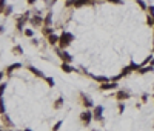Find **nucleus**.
<instances>
[{
	"mask_svg": "<svg viewBox=\"0 0 154 131\" xmlns=\"http://www.w3.org/2000/svg\"><path fill=\"white\" fill-rule=\"evenodd\" d=\"M11 13H13V6H11V5H8V6L5 8L3 15H5V17H10V15H11Z\"/></svg>",
	"mask_w": 154,
	"mask_h": 131,
	"instance_id": "nucleus-28",
	"label": "nucleus"
},
{
	"mask_svg": "<svg viewBox=\"0 0 154 131\" xmlns=\"http://www.w3.org/2000/svg\"><path fill=\"white\" fill-rule=\"evenodd\" d=\"M63 102H65V99H63L62 96H59V97L56 99V102H54L52 108H54V110H60V108L63 107Z\"/></svg>",
	"mask_w": 154,
	"mask_h": 131,
	"instance_id": "nucleus-17",
	"label": "nucleus"
},
{
	"mask_svg": "<svg viewBox=\"0 0 154 131\" xmlns=\"http://www.w3.org/2000/svg\"><path fill=\"white\" fill-rule=\"evenodd\" d=\"M22 131H32L31 128H25V130H22Z\"/></svg>",
	"mask_w": 154,
	"mask_h": 131,
	"instance_id": "nucleus-39",
	"label": "nucleus"
},
{
	"mask_svg": "<svg viewBox=\"0 0 154 131\" xmlns=\"http://www.w3.org/2000/svg\"><path fill=\"white\" fill-rule=\"evenodd\" d=\"M148 13H150V14H154V6H153V5L148 6Z\"/></svg>",
	"mask_w": 154,
	"mask_h": 131,
	"instance_id": "nucleus-36",
	"label": "nucleus"
},
{
	"mask_svg": "<svg viewBox=\"0 0 154 131\" xmlns=\"http://www.w3.org/2000/svg\"><path fill=\"white\" fill-rule=\"evenodd\" d=\"M45 82H46L48 85H49V88H52V86H54V80H52V77H45Z\"/></svg>",
	"mask_w": 154,
	"mask_h": 131,
	"instance_id": "nucleus-31",
	"label": "nucleus"
},
{
	"mask_svg": "<svg viewBox=\"0 0 154 131\" xmlns=\"http://www.w3.org/2000/svg\"><path fill=\"white\" fill-rule=\"evenodd\" d=\"M125 103L123 102H119V103H117V111H119V114H123V111H125Z\"/></svg>",
	"mask_w": 154,
	"mask_h": 131,
	"instance_id": "nucleus-24",
	"label": "nucleus"
},
{
	"mask_svg": "<svg viewBox=\"0 0 154 131\" xmlns=\"http://www.w3.org/2000/svg\"><path fill=\"white\" fill-rule=\"evenodd\" d=\"M3 32H5V26L0 25V34H3Z\"/></svg>",
	"mask_w": 154,
	"mask_h": 131,
	"instance_id": "nucleus-37",
	"label": "nucleus"
},
{
	"mask_svg": "<svg viewBox=\"0 0 154 131\" xmlns=\"http://www.w3.org/2000/svg\"><path fill=\"white\" fill-rule=\"evenodd\" d=\"M62 125H63V120H57L56 124H54V127H52V131H59L62 128Z\"/></svg>",
	"mask_w": 154,
	"mask_h": 131,
	"instance_id": "nucleus-27",
	"label": "nucleus"
},
{
	"mask_svg": "<svg viewBox=\"0 0 154 131\" xmlns=\"http://www.w3.org/2000/svg\"><path fill=\"white\" fill-rule=\"evenodd\" d=\"M93 120L100 122V124H105V119H103V107H102V105H96V107L93 108Z\"/></svg>",
	"mask_w": 154,
	"mask_h": 131,
	"instance_id": "nucleus-6",
	"label": "nucleus"
},
{
	"mask_svg": "<svg viewBox=\"0 0 154 131\" xmlns=\"http://www.w3.org/2000/svg\"><path fill=\"white\" fill-rule=\"evenodd\" d=\"M147 25L148 26H154V14H147Z\"/></svg>",
	"mask_w": 154,
	"mask_h": 131,
	"instance_id": "nucleus-23",
	"label": "nucleus"
},
{
	"mask_svg": "<svg viewBox=\"0 0 154 131\" xmlns=\"http://www.w3.org/2000/svg\"><path fill=\"white\" fill-rule=\"evenodd\" d=\"M6 74H5V71H0V83H3L2 80H3V77H5Z\"/></svg>",
	"mask_w": 154,
	"mask_h": 131,
	"instance_id": "nucleus-35",
	"label": "nucleus"
},
{
	"mask_svg": "<svg viewBox=\"0 0 154 131\" xmlns=\"http://www.w3.org/2000/svg\"><path fill=\"white\" fill-rule=\"evenodd\" d=\"M136 3H137V5H139V6L142 8L143 11H148V6H147V3H145L143 0H136Z\"/></svg>",
	"mask_w": 154,
	"mask_h": 131,
	"instance_id": "nucleus-26",
	"label": "nucleus"
},
{
	"mask_svg": "<svg viewBox=\"0 0 154 131\" xmlns=\"http://www.w3.org/2000/svg\"><path fill=\"white\" fill-rule=\"evenodd\" d=\"M100 91H113L119 88V82H106V83H100Z\"/></svg>",
	"mask_w": 154,
	"mask_h": 131,
	"instance_id": "nucleus-10",
	"label": "nucleus"
},
{
	"mask_svg": "<svg viewBox=\"0 0 154 131\" xmlns=\"http://www.w3.org/2000/svg\"><path fill=\"white\" fill-rule=\"evenodd\" d=\"M46 40H48V45L49 46H56L57 43H59V36H57V34H51V36L46 37Z\"/></svg>",
	"mask_w": 154,
	"mask_h": 131,
	"instance_id": "nucleus-16",
	"label": "nucleus"
},
{
	"mask_svg": "<svg viewBox=\"0 0 154 131\" xmlns=\"http://www.w3.org/2000/svg\"><path fill=\"white\" fill-rule=\"evenodd\" d=\"M153 97H154V96H153Z\"/></svg>",
	"mask_w": 154,
	"mask_h": 131,
	"instance_id": "nucleus-44",
	"label": "nucleus"
},
{
	"mask_svg": "<svg viewBox=\"0 0 154 131\" xmlns=\"http://www.w3.org/2000/svg\"><path fill=\"white\" fill-rule=\"evenodd\" d=\"M128 99H131L130 90L122 88V90H119V91H116V100H117V102H125V100H128Z\"/></svg>",
	"mask_w": 154,
	"mask_h": 131,
	"instance_id": "nucleus-8",
	"label": "nucleus"
},
{
	"mask_svg": "<svg viewBox=\"0 0 154 131\" xmlns=\"http://www.w3.org/2000/svg\"><path fill=\"white\" fill-rule=\"evenodd\" d=\"M6 113V108H5V100H3V97L0 99V116L2 114H5Z\"/></svg>",
	"mask_w": 154,
	"mask_h": 131,
	"instance_id": "nucleus-25",
	"label": "nucleus"
},
{
	"mask_svg": "<svg viewBox=\"0 0 154 131\" xmlns=\"http://www.w3.org/2000/svg\"><path fill=\"white\" fill-rule=\"evenodd\" d=\"M0 131H6V130H5V127H0Z\"/></svg>",
	"mask_w": 154,
	"mask_h": 131,
	"instance_id": "nucleus-40",
	"label": "nucleus"
},
{
	"mask_svg": "<svg viewBox=\"0 0 154 131\" xmlns=\"http://www.w3.org/2000/svg\"><path fill=\"white\" fill-rule=\"evenodd\" d=\"M56 2H57V0H52V3H56Z\"/></svg>",
	"mask_w": 154,
	"mask_h": 131,
	"instance_id": "nucleus-43",
	"label": "nucleus"
},
{
	"mask_svg": "<svg viewBox=\"0 0 154 131\" xmlns=\"http://www.w3.org/2000/svg\"><path fill=\"white\" fill-rule=\"evenodd\" d=\"M31 45H34V46H35V45H39V40L32 37V39H31Z\"/></svg>",
	"mask_w": 154,
	"mask_h": 131,
	"instance_id": "nucleus-34",
	"label": "nucleus"
},
{
	"mask_svg": "<svg viewBox=\"0 0 154 131\" xmlns=\"http://www.w3.org/2000/svg\"><path fill=\"white\" fill-rule=\"evenodd\" d=\"M148 97H150V94H148V93H143V94H142V103H147Z\"/></svg>",
	"mask_w": 154,
	"mask_h": 131,
	"instance_id": "nucleus-33",
	"label": "nucleus"
},
{
	"mask_svg": "<svg viewBox=\"0 0 154 131\" xmlns=\"http://www.w3.org/2000/svg\"><path fill=\"white\" fill-rule=\"evenodd\" d=\"M29 23L32 28H40V26H43V17H40V14H35L29 19Z\"/></svg>",
	"mask_w": 154,
	"mask_h": 131,
	"instance_id": "nucleus-11",
	"label": "nucleus"
},
{
	"mask_svg": "<svg viewBox=\"0 0 154 131\" xmlns=\"http://www.w3.org/2000/svg\"><path fill=\"white\" fill-rule=\"evenodd\" d=\"M11 52H13L14 56H22V54H23V48H22V45H14L13 49H11Z\"/></svg>",
	"mask_w": 154,
	"mask_h": 131,
	"instance_id": "nucleus-20",
	"label": "nucleus"
},
{
	"mask_svg": "<svg viewBox=\"0 0 154 131\" xmlns=\"http://www.w3.org/2000/svg\"><path fill=\"white\" fill-rule=\"evenodd\" d=\"M26 69H28L29 73H32L35 77H39V79H45V77H46V76H45V74L40 71V69H37V68L32 66V65H26Z\"/></svg>",
	"mask_w": 154,
	"mask_h": 131,
	"instance_id": "nucleus-13",
	"label": "nucleus"
},
{
	"mask_svg": "<svg viewBox=\"0 0 154 131\" xmlns=\"http://www.w3.org/2000/svg\"><path fill=\"white\" fill-rule=\"evenodd\" d=\"M51 23H52V13L49 11L46 15L43 17V26H51Z\"/></svg>",
	"mask_w": 154,
	"mask_h": 131,
	"instance_id": "nucleus-18",
	"label": "nucleus"
},
{
	"mask_svg": "<svg viewBox=\"0 0 154 131\" xmlns=\"http://www.w3.org/2000/svg\"><path fill=\"white\" fill-rule=\"evenodd\" d=\"M54 51H56V54L59 56V59L62 60V62H66V63H71L72 60H74V57H72V56L69 54V52H68V51H65V49H60V48H56V49H54Z\"/></svg>",
	"mask_w": 154,
	"mask_h": 131,
	"instance_id": "nucleus-7",
	"label": "nucleus"
},
{
	"mask_svg": "<svg viewBox=\"0 0 154 131\" xmlns=\"http://www.w3.org/2000/svg\"><path fill=\"white\" fill-rule=\"evenodd\" d=\"M151 71H154V66L153 65H148V66H140L139 68V74H147V73H151Z\"/></svg>",
	"mask_w": 154,
	"mask_h": 131,
	"instance_id": "nucleus-19",
	"label": "nucleus"
},
{
	"mask_svg": "<svg viewBox=\"0 0 154 131\" xmlns=\"http://www.w3.org/2000/svg\"><path fill=\"white\" fill-rule=\"evenodd\" d=\"M96 0H66V8H80V6H93Z\"/></svg>",
	"mask_w": 154,
	"mask_h": 131,
	"instance_id": "nucleus-3",
	"label": "nucleus"
},
{
	"mask_svg": "<svg viewBox=\"0 0 154 131\" xmlns=\"http://www.w3.org/2000/svg\"><path fill=\"white\" fill-rule=\"evenodd\" d=\"M31 19V13L29 11H25L23 14H20L19 17H15V29L23 32V28H25V23L29 22Z\"/></svg>",
	"mask_w": 154,
	"mask_h": 131,
	"instance_id": "nucleus-2",
	"label": "nucleus"
},
{
	"mask_svg": "<svg viewBox=\"0 0 154 131\" xmlns=\"http://www.w3.org/2000/svg\"><path fill=\"white\" fill-rule=\"evenodd\" d=\"M89 77H91L93 80L99 82V83H106V82H111V77H105V76H93V74H89Z\"/></svg>",
	"mask_w": 154,
	"mask_h": 131,
	"instance_id": "nucleus-15",
	"label": "nucleus"
},
{
	"mask_svg": "<svg viewBox=\"0 0 154 131\" xmlns=\"http://www.w3.org/2000/svg\"><path fill=\"white\" fill-rule=\"evenodd\" d=\"M23 34H25V37H34V29L32 28H25L23 29Z\"/></svg>",
	"mask_w": 154,
	"mask_h": 131,
	"instance_id": "nucleus-22",
	"label": "nucleus"
},
{
	"mask_svg": "<svg viewBox=\"0 0 154 131\" xmlns=\"http://www.w3.org/2000/svg\"><path fill=\"white\" fill-rule=\"evenodd\" d=\"M26 2H28V5H34V3H35V0H26Z\"/></svg>",
	"mask_w": 154,
	"mask_h": 131,
	"instance_id": "nucleus-38",
	"label": "nucleus"
},
{
	"mask_svg": "<svg viewBox=\"0 0 154 131\" xmlns=\"http://www.w3.org/2000/svg\"><path fill=\"white\" fill-rule=\"evenodd\" d=\"M72 42H74V34H71L68 31H62V34L59 36V48L66 49Z\"/></svg>",
	"mask_w": 154,
	"mask_h": 131,
	"instance_id": "nucleus-1",
	"label": "nucleus"
},
{
	"mask_svg": "<svg viewBox=\"0 0 154 131\" xmlns=\"http://www.w3.org/2000/svg\"><path fill=\"white\" fill-rule=\"evenodd\" d=\"M5 90H6V82L0 83V99L3 97V93H5Z\"/></svg>",
	"mask_w": 154,
	"mask_h": 131,
	"instance_id": "nucleus-30",
	"label": "nucleus"
},
{
	"mask_svg": "<svg viewBox=\"0 0 154 131\" xmlns=\"http://www.w3.org/2000/svg\"><path fill=\"white\" fill-rule=\"evenodd\" d=\"M6 0H0V14H3L5 13V8H6Z\"/></svg>",
	"mask_w": 154,
	"mask_h": 131,
	"instance_id": "nucleus-29",
	"label": "nucleus"
},
{
	"mask_svg": "<svg viewBox=\"0 0 154 131\" xmlns=\"http://www.w3.org/2000/svg\"><path fill=\"white\" fill-rule=\"evenodd\" d=\"M42 32H43L45 37H48V36H51V34H54V29L51 28V26H42Z\"/></svg>",
	"mask_w": 154,
	"mask_h": 131,
	"instance_id": "nucleus-21",
	"label": "nucleus"
},
{
	"mask_svg": "<svg viewBox=\"0 0 154 131\" xmlns=\"http://www.w3.org/2000/svg\"><path fill=\"white\" fill-rule=\"evenodd\" d=\"M23 65L20 63V62H15V63H11L10 66H6V69H5V74H6V77L8 79H11L13 77V73L15 71V69H19V68H22Z\"/></svg>",
	"mask_w": 154,
	"mask_h": 131,
	"instance_id": "nucleus-9",
	"label": "nucleus"
},
{
	"mask_svg": "<svg viewBox=\"0 0 154 131\" xmlns=\"http://www.w3.org/2000/svg\"><path fill=\"white\" fill-rule=\"evenodd\" d=\"M106 2L111 3V5H122V3H123L122 0H106Z\"/></svg>",
	"mask_w": 154,
	"mask_h": 131,
	"instance_id": "nucleus-32",
	"label": "nucleus"
},
{
	"mask_svg": "<svg viewBox=\"0 0 154 131\" xmlns=\"http://www.w3.org/2000/svg\"><path fill=\"white\" fill-rule=\"evenodd\" d=\"M79 99H80V105H82L85 110H91V108L96 107L94 102H93V99L89 97L88 94H85V93H80V94H79Z\"/></svg>",
	"mask_w": 154,
	"mask_h": 131,
	"instance_id": "nucleus-4",
	"label": "nucleus"
},
{
	"mask_svg": "<svg viewBox=\"0 0 154 131\" xmlns=\"http://www.w3.org/2000/svg\"><path fill=\"white\" fill-rule=\"evenodd\" d=\"M0 122L3 124V127H5V128H14L13 120L10 119V116H8L6 113H5V114H2V116H0Z\"/></svg>",
	"mask_w": 154,
	"mask_h": 131,
	"instance_id": "nucleus-12",
	"label": "nucleus"
},
{
	"mask_svg": "<svg viewBox=\"0 0 154 131\" xmlns=\"http://www.w3.org/2000/svg\"><path fill=\"white\" fill-rule=\"evenodd\" d=\"M89 131H99V130H89Z\"/></svg>",
	"mask_w": 154,
	"mask_h": 131,
	"instance_id": "nucleus-42",
	"label": "nucleus"
},
{
	"mask_svg": "<svg viewBox=\"0 0 154 131\" xmlns=\"http://www.w3.org/2000/svg\"><path fill=\"white\" fill-rule=\"evenodd\" d=\"M60 69H62L63 73H66V74H71V73H74V71H76V68H74V66H71V63H66V62H62Z\"/></svg>",
	"mask_w": 154,
	"mask_h": 131,
	"instance_id": "nucleus-14",
	"label": "nucleus"
},
{
	"mask_svg": "<svg viewBox=\"0 0 154 131\" xmlns=\"http://www.w3.org/2000/svg\"><path fill=\"white\" fill-rule=\"evenodd\" d=\"M150 65H153V66H154V59L151 60V63H150Z\"/></svg>",
	"mask_w": 154,
	"mask_h": 131,
	"instance_id": "nucleus-41",
	"label": "nucleus"
},
{
	"mask_svg": "<svg viewBox=\"0 0 154 131\" xmlns=\"http://www.w3.org/2000/svg\"><path fill=\"white\" fill-rule=\"evenodd\" d=\"M80 122H82V125L86 128L89 127V124L93 122V111H89V110H83L82 113H80Z\"/></svg>",
	"mask_w": 154,
	"mask_h": 131,
	"instance_id": "nucleus-5",
	"label": "nucleus"
}]
</instances>
